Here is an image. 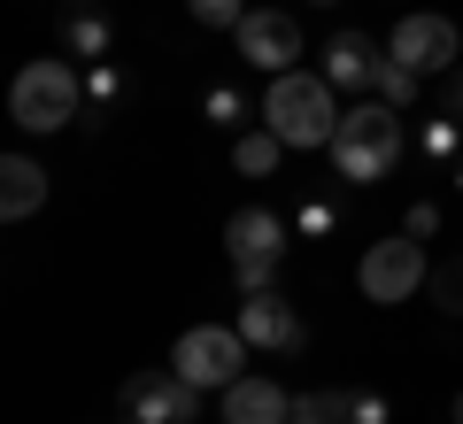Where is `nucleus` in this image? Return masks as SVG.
<instances>
[{"instance_id":"4","label":"nucleus","mask_w":463,"mask_h":424,"mask_svg":"<svg viewBox=\"0 0 463 424\" xmlns=\"http://www.w3.org/2000/svg\"><path fill=\"white\" fill-rule=\"evenodd\" d=\"M224 247H232V286H240V294H270L279 262L294 255V224H286L279 209H240L224 224Z\"/></svg>"},{"instance_id":"27","label":"nucleus","mask_w":463,"mask_h":424,"mask_svg":"<svg viewBox=\"0 0 463 424\" xmlns=\"http://www.w3.org/2000/svg\"><path fill=\"white\" fill-rule=\"evenodd\" d=\"M456 424H463V386H456Z\"/></svg>"},{"instance_id":"5","label":"nucleus","mask_w":463,"mask_h":424,"mask_svg":"<svg viewBox=\"0 0 463 424\" xmlns=\"http://www.w3.org/2000/svg\"><path fill=\"white\" fill-rule=\"evenodd\" d=\"M417 286H432L425 240H410V231H394V240L364 247V262H355V294H364V301H379V309H394V301H417Z\"/></svg>"},{"instance_id":"2","label":"nucleus","mask_w":463,"mask_h":424,"mask_svg":"<svg viewBox=\"0 0 463 424\" xmlns=\"http://www.w3.org/2000/svg\"><path fill=\"white\" fill-rule=\"evenodd\" d=\"M340 93L325 85V70H279L263 85V124L279 131L286 147H332V131H340Z\"/></svg>"},{"instance_id":"11","label":"nucleus","mask_w":463,"mask_h":424,"mask_svg":"<svg viewBox=\"0 0 463 424\" xmlns=\"http://www.w3.org/2000/svg\"><path fill=\"white\" fill-rule=\"evenodd\" d=\"M379 62H386L379 39H364V32H332V47H325V85H332V93L371 100V85H379Z\"/></svg>"},{"instance_id":"18","label":"nucleus","mask_w":463,"mask_h":424,"mask_svg":"<svg viewBox=\"0 0 463 424\" xmlns=\"http://www.w3.org/2000/svg\"><path fill=\"white\" fill-rule=\"evenodd\" d=\"M332 231H340V201H332V193L294 201V240H332Z\"/></svg>"},{"instance_id":"6","label":"nucleus","mask_w":463,"mask_h":424,"mask_svg":"<svg viewBox=\"0 0 463 424\" xmlns=\"http://www.w3.org/2000/svg\"><path fill=\"white\" fill-rule=\"evenodd\" d=\"M170 363H178L201 393H224L232 378H248V340H240V325H194Z\"/></svg>"},{"instance_id":"14","label":"nucleus","mask_w":463,"mask_h":424,"mask_svg":"<svg viewBox=\"0 0 463 424\" xmlns=\"http://www.w3.org/2000/svg\"><path fill=\"white\" fill-rule=\"evenodd\" d=\"M62 47H70V62H109V47H116L109 0H62Z\"/></svg>"},{"instance_id":"21","label":"nucleus","mask_w":463,"mask_h":424,"mask_svg":"<svg viewBox=\"0 0 463 424\" xmlns=\"http://www.w3.org/2000/svg\"><path fill=\"white\" fill-rule=\"evenodd\" d=\"M201 108H209V124H224V131H248V124H240V116H248V100L232 93V85H209V100H201Z\"/></svg>"},{"instance_id":"10","label":"nucleus","mask_w":463,"mask_h":424,"mask_svg":"<svg viewBox=\"0 0 463 424\" xmlns=\"http://www.w3.org/2000/svg\"><path fill=\"white\" fill-rule=\"evenodd\" d=\"M232 325H240V340H248V347H263V355H294V347L309 340V325L294 316V301H286V294H248Z\"/></svg>"},{"instance_id":"16","label":"nucleus","mask_w":463,"mask_h":424,"mask_svg":"<svg viewBox=\"0 0 463 424\" xmlns=\"http://www.w3.org/2000/svg\"><path fill=\"white\" fill-rule=\"evenodd\" d=\"M286 163V139L270 124H248V131H232V170L240 178H270V170Z\"/></svg>"},{"instance_id":"9","label":"nucleus","mask_w":463,"mask_h":424,"mask_svg":"<svg viewBox=\"0 0 463 424\" xmlns=\"http://www.w3.org/2000/svg\"><path fill=\"white\" fill-rule=\"evenodd\" d=\"M240 62H255L263 78L294 70L301 62V16L294 8H248V24H240Z\"/></svg>"},{"instance_id":"25","label":"nucleus","mask_w":463,"mask_h":424,"mask_svg":"<svg viewBox=\"0 0 463 424\" xmlns=\"http://www.w3.org/2000/svg\"><path fill=\"white\" fill-rule=\"evenodd\" d=\"M448 108H456V116H463V70H456V100H448Z\"/></svg>"},{"instance_id":"8","label":"nucleus","mask_w":463,"mask_h":424,"mask_svg":"<svg viewBox=\"0 0 463 424\" xmlns=\"http://www.w3.org/2000/svg\"><path fill=\"white\" fill-rule=\"evenodd\" d=\"M386 54H394V62H410L417 78H440V70H456V54H463V32L448 16H402L394 32H386Z\"/></svg>"},{"instance_id":"13","label":"nucleus","mask_w":463,"mask_h":424,"mask_svg":"<svg viewBox=\"0 0 463 424\" xmlns=\"http://www.w3.org/2000/svg\"><path fill=\"white\" fill-rule=\"evenodd\" d=\"M294 409H309V417H325V424H394V401H386L379 386H332V393H294Z\"/></svg>"},{"instance_id":"20","label":"nucleus","mask_w":463,"mask_h":424,"mask_svg":"<svg viewBox=\"0 0 463 424\" xmlns=\"http://www.w3.org/2000/svg\"><path fill=\"white\" fill-rule=\"evenodd\" d=\"M185 16L209 24V32H240L248 24V0H185Z\"/></svg>"},{"instance_id":"30","label":"nucleus","mask_w":463,"mask_h":424,"mask_svg":"<svg viewBox=\"0 0 463 424\" xmlns=\"http://www.w3.org/2000/svg\"><path fill=\"white\" fill-rule=\"evenodd\" d=\"M124 424H132V417H124Z\"/></svg>"},{"instance_id":"26","label":"nucleus","mask_w":463,"mask_h":424,"mask_svg":"<svg viewBox=\"0 0 463 424\" xmlns=\"http://www.w3.org/2000/svg\"><path fill=\"white\" fill-rule=\"evenodd\" d=\"M294 424H325V417H309V409H294Z\"/></svg>"},{"instance_id":"28","label":"nucleus","mask_w":463,"mask_h":424,"mask_svg":"<svg viewBox=\"0 0 463 424\" xmlns=\"http://www.w3.org/2000/svg\"><path fill=\"white\" fill-rule=\"evenodd\" d=\"M309 8H340V0H309Z\"/></svg>"},{"instance_id":"23","label":"nucleus","mask_w":463,"mask_h":424,"mask_svg":"<svg viewBox=\"0 0 463 424\" xmlns=\"http://www.w3.org/2000/svg\"><path fill=\"white\" fill-rule=\"evenodd\" d=\"M432 301H440L448 316H463V262L456 270H432Z\"/></svg>"},{"instance_id":"7","label":"nucleus","mask_w":463,"mask_h":424,"mask_svg":"<svg viewBox=\"0 0 463 424\" xmlns=\"http://www.w3.org/2000/svg\"><path fill=\"white\" fill-rule=\"evenodd\" d=\"M124 417L132 424H194L201 417V386L170 363V371H139L124 378Z\"/></svg>"},{"instance_id":"12","label":"nucleus","mask_w":463,"mask_h":424,"mask_svg":"<svg viewBox=\"0 0 463 424\" xmlns=\"http://www.w3.org/2000/svg\"><path fill=\"white\" fill-rule=\"evenodd\" d=\"M224 424H294V393L279 386V378L248 371L224 386Z\"/></svg>"},{"instance_id":"29","label":"nucleus","mask_w":463,"mask_h":424,"mask_svg":"<svg viewBox=\"0 0 463 424\" xmlns=\"http://www.w3.org/2000/svg\"><path fill=\"white\" fill-rule=\"evenodd\" d=\"M456 193H463V163H456Z\"/></svg>"},{"instance_id":"19","label":"nucleus","mask_w":463,"mask_h":424,"mask_svg":"<svg viewBox=\"0 0 463 424\" xmlns=\"http://www.w3.org/2000/svg\"><path fill=\"white\" fill-rule=\"evenodd\" d=\"M371 100H386V108H410V100H417V70L386 54V62H379V85H371Z\"/></svg>"},{"instance_id":"22","label":"nucleus","mask_w":463,"mask_h":424,"mask_svg":"<svg viewBox=\"0 0 463 424\" xmlns=\"http://www.w3.org/2000/svg\"><path fill=\"white\" fill-rule=\"evenodd\" d=\"M85 100L116 108V100H124V70H116V62H93V70H85Z\"/></svg>"},{"instance_id":"24","label":"nucleus","mask_w":463,"mask_h":424,"mask_svg":"<svg viewBox=\"0 0 463 424\" xmlns=\"http://www.w3.org/2000/svg\"><path fill=\"white\" fill-rule=\"evenodd\" d=\"M402 231H410V240H432V231H440V201H410Z\"/></svg>"},{"instance_id":"3","label":"nucleus","mask_w":463,"mask_h":424,"mask_svg":"<svg viewBox=\"0 0 463 424\" xmlns=\"http://www.w3.org/2000/svg\"><path fill=\"white\" fill-rule=\"evenodd\" d=\"M78 108H85V78L78 62H54V54L24 62L16 85H8V124L16 131H70Z\"/></svg>"},{"instance_id":"1","label":"nucleus","mask_w":463,"mask_h":424,"mask_svg":"<svg viewBox=\"0 0 463 424\" xmlns=\"http://www.w3.org/2000/svg\"><path fill=\"white\" fill-rule=\"evenodd\" d=\"M332 170H340V185H379L402 170V108H386V100H355V108L340 116V131H332Z\"/></svg>"},{"instance_id":"15","label":"nucleus","mask_w":463,"mask_h":424,"mask_svg":"<svg viewBox=\"0 0 463 424\" xmlns=\"http://www.w3.org/2000/svg\"><path fill=\"white\" fill-rule=\"evenodd\" d=\"M39 209H47V170H39L32 155H8V163H0V216L24 224V216H39Z\"/></svg>"},{"instance_id":"17","label":"nucleus","mask_w":463,"mask_h":424,"mask_svg":"<svg viewBox=\"0 0 463 424\" xmlns=\"http://www.w3.org/2000/svg\"><path fill=\"white\" fill-rule=\"evenodd\" d=\"M417 155L440 163V170H456V163H463V116H456V108L425 116V124H417Z\"/></svg>"}]
</instances>
